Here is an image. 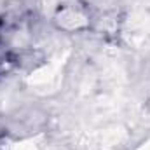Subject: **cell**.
Instances as JSON below:
<instances>
[{"label":"cell","instance_id":"7a4b0ae2","mask_svg":"<svg viewBox=\"0 0 150 150\" xmlns=\"http://www.w3.org/2000/svg\"><path fill=\"white\" fill-rule=\"evenodd\" d=\"M138 150H150V140H149V142H145V143H143Z\"/></svg>","mask_w":150,"mask_h":150},{"label":"cell","instance_id":"6da1fadb","mask_svg":"<svg viewBox=\"0 0 150 150\" xmlns=\"http://www.w3.org/2000/svg\"><path fill=\"white\" fill-rule=\"evenodd\" d=\"M12 150H38L37 145H35V142H21V143H16Z\"/></svg>","mask_w":150,"mask_h":150}]
</instances>
